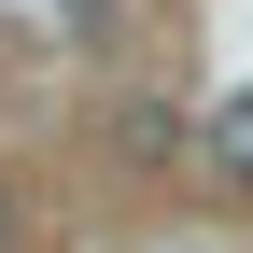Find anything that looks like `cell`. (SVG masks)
Here are the masks:
<instances>
[{"label": "cell", "instance_id": "cell-1", "mask_svg": "<svg viewBox=\"0 0 253 253\" xmlns=\"http://www.w3.org/2000/svg\"><path fill=\"white\" fill-rule=\"evenodd\" d=\"M197 169L225 183V197H253V84H239V99H211V113H197Z\"/></svg>", "mask_w": 253, "mask_h": 253}, {"label": "cell", "instance_id": "cell-2", "mask_svg": "<svg viewBox=\"0 0 253 253\" xmlns=\"http://www.w3.org/2000/svg\"><path fill=\"white\" fill-rule=\"evenodd\" d=\"M0 253H14V197H0Z\"/></svg>", "mask_w": 253, "mask_h": 253}]
</instances>
